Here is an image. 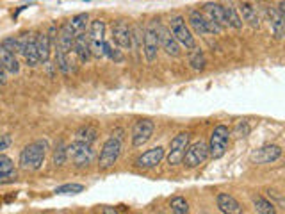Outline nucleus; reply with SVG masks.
<instances>
[{
    "label": "nucleus",
    "mask_w": 285,
    "mask_h": 214,
    "mask_svg": "<svg viewBox=\"0 0 285 214\" xmlns=\"http://www.w3.org/2000/svg\"><path fill=\"white\" fill-rule=\"evenodd\" d=\"M45 156H47V143L45 141H34L27 145L20 154V166L24 170H39L43 166Z\"/></svg>",
    "instance_id": "f257e3e1"
},
{
    "label": "nucleus",
    "mask_w": 285,
    "mask_h": 214,
    "mask_svg": "<svg viewBox=\"0 0 285 214\" xmlns=\"http://www.w3.org/2000/svg\"><path fill=\"white\" fill-rule=\"evenodd\" d=\"M169 32L175 36V39L178 41V45L185 47V50H191V48L196 47L195 36H193L189 25L185 24V18L182 15H175L169 20Z\"/></svg>",
    "instance_id": "f03ea898"
},
{
    "label": "nucleus",
    "mask_w": 285,
    "mask_h": 214,
    "mask_svg": "<svg viewBox=\"0 0 285 214\" xmlns=\"http://www.w3.org/2000/svg\"><path fill=\"white\" fill-rule=\"evenodd\" d=\"M228 141H230V128L227 125H218V127L212 130L211 139H209V157L212 159H219V157L225 156L228 148Z\"/></svg>",
    "instance_id": "7ed1b4c3"
},
{
    "label": "nucleus",
    "mask_w": 285,
    "mask_h": 214,
    "mask_svg": "<svg viewBox=\"0 0 285 214\" xmlns=\"http://www.w3.org/2000/svg\"><path fill=\"white\" fill-rule=\"evenodd\" d=\"M121 137H116V136H111L109 139L104 143L102 147V152H100V157H98V168L102 171L109 170L116 164V161L120 159V154H121Z\"/></svg>",
    "instance_id": "20e7f679"
},
{
    "label": "nucleus",
    "mask_w": 285,
    "mask_h": 214,
    "mask_svg": "<svg viewBox=\"0 0 285 214\" xmlns=\"http://www.w3.org/2000/svg\"><path fill=\"white\" fill-rule=\"evenodd\" d=\"M187 22H189V27L200 36H209V34H221L223 29L219 25H216L214 22L205 18L203 13H200L198 9H191L187 13Z\"/></svg>",
    "instance_id": "39448f33"
},
{
    "label": "nucleus",
    "mask_w": 285,
    "mask_h": 214,
    "mask_svg": "<svg viewBox=\"0 0 285 214\" xmlns=\"http://www.w3.org/2000/svg\"><path fill=\"white\" fill-rule=\"evenodd\" d=\"M66 156L68 159H71L75 163V166H87L91 164L94 157V152H93V147L87 143H82V141H77L75 139L71 145L66 147Z\"/></svg>",
    "instance_id": "423d86ee"
},
{
    "label": "nucleus",
    "mask_w": 285,
    "mask_h": 214,
    "mask_svg": "<svg viewBox=\"0 0 285 214\" xmlns=\"http://www.w3.org/2000/svg\"><path fill=\"white\" fill-rule=\"evenodd\" d=\"M189 147V132H180L169 141V150L168 156H164L168 159L169 166H176V164L182 163L185 154V148Z\"/></svg>",
    "instance_id": "0eeeda50"
},
{
    "label": "nucleus",
    "mask_w": 285,
    "mask_h": 214,
    "mask_svg": "<svg viewBox=\"0 0 285 214\" xmlns=\"http://www.w3.org/2000/svg\"><path fill=\"white\" fill-rule=\"evenodd\" d=\"M209 157V148H207V143H203V141H196V143L189 145L185 148V154H184V163L185 168H196L203 163V161Z\"/></svg>",
    "instance_id": "6e6552de"
},
{
    "label": "nucleus",
    "mask_w": 285,
    "mask_h": 214,
    "mask_svg": "<svg viewBox=\"0 0 285 214\" xmlns=\"http://www.w3.org/2000/svg\"><path fill=\"white\" fill-rule=\"evenodd\" d=\"M159 38H157V29H155V22L150 24L145 29V36H143V54L145 59L148 62H153L159 55Z\"/></svg>",
    "instance_id": "1a4fd4ad"
},
{
    "label": "nucleus",
    "mask_w": 285,
    "mask_h": 214,
    "mask_svg": "<svg viewBox=\"0 0 285 214\" xmlns=\"http://www.w3.org/2000/svg\"><path fill=\"white\" fill-rule=\"evenodd\" d=\"M155 130V123L152 120H137L132 128V147L141 148L150 141Z\"/></svg>",
    "instance_id": "9d476101"
},
{
    "label": "nucleus",
    "mask_w": 285,
    "mask_h": 214,
    "mask_svg": "<svg viewBox=\"0 0 285 214\" xmlns=\"http://www.w3.org/2000/svg\"><path fill=\"white\" fill-rule=\"evenodd\" d=\"M157 29V38H159V47L171 57H178L180 55V45L175 39V36L169 32L168 27H164L162 24H155Z\"/></svg>",
    "instance_id": "9b49d317"
},
{
    "label": "nucleus",
    "mask_w": 285,
    "mask_h": 214,
    "mask_svg": "<svg viewBox=\"0 0 285 214\" xmlns=\"http://www.w3.org/2000/svg\"><path fill=\"white\" fill-rule=\"evenodd\" d=\"M113 41L114 45H118L120 48H125V50H130L134 47L132 29L125 20H118L113 25Z\"/></svg>",
    "instance_id": "f8f14e48"
},
{
    "label": "nucleus",
    "mask_w": 285,
    "mask_h": 214,
    "mask_svg": "<svg viewBox=\"0 0 285 214\" xmlns=\"http://www.w3.org/2000/svg\"><path fill=\"white\" fill-rule=\"evenodd\" d=\"M281 157V148L278 145H264V147L253 150L250 161L253 164H269Z\"/></svg>",
    "instance_id": "ddd939ff"
},
{
    "label": "nucleus",
    "mask_w": 285,
    "mask_h": 214,
    "mask_svg": "<svg viewBox=\"0 0 285 214\" xmlns=\"http://www.w3.org/2000/svg\"><path fill=\"white\" fill-rule=\"evenodd\" d=\"M18 43H20V54L25 57V62L32 68L38 66L39 57H38V50H36V45H34V38H31L29 32H24V34L18 36Z\"/></svg>",
    "instance_id": "4468645a"
},
{
    "label": "nucleus",
    "mask_w": 285,
    "mask_h": 214,
    "mask_svg": "<svg viewBox=\"0 0 285 214\" xmlns=\"http://www.w3.org/2000/svg\"><path fill=\"white\" fill-rule=\"evenodd\" d=\"M166 156V150L162 147H153L150 150H146L145 154H141L136 161L137 168H143V170H150V168H155L157 164L162 163Z\"/></svg>",
    "instance_id": "2eb2a0df"
},
{
    "label": "nucleus",
    "mask_w": 285,
    "mask_h": 214,
    "mask_svg": "<svg viewBox=\"0 0 285 214\" xmlns=\"http://www.w3.org/2000/svg\"><path fill=\"white\" fill-rule=\"evenodd\" d=\"M216 205L223 214H242L244 209L239 203V200L235 196H232L230 193H218L216 196Z\"/></svg>",
    "instance_id": "dca6fc26"
},
{
    "label": "nucleus",
    "mask_w": 285,
    "mask_h": 214,
    "mask_svg": "<svg viewBox=\"0 0 285 214\" xmlns=\"http://www.w3.org/2000/svg\"><path fill=\"white\" fill-rule=\"evenodd\" d=\"M203 15H205V18L214 22V24L219 25L221 29L228 27L223 4H218V2H207V4H203Z\"/></svg>",
    "instance_id": "f3484780"
},
{
    "label": "nucleus",
    "mask_w": 285,
    "mask_h": 214,
    "mask_svg": "<svg viewBox=\"0 0 285 214\" xmlns=\"http://www.w3.org/2000/svg\"><path fill=\"white\" fill-rule=\"evenodd\" d=\"M266 15H267V20H269V27H271L273 36L276 39H281L283 38V31H285L283 13H280L276 8H273V6H267Z\"/></svg>",
    "instance_id": "a211bd4d"
},
{
    "label": "nucleus",
    "mask_w": 285,
    "mask_h": 214,
    "mask_svg": "<svg viewBox=\"0 0 285 214\" xmlns=\"http://www.w3.org/2000/svg\"><path fill=\"white\" fill-rule=\"evenodd\" d=\"M73 54L78 57V61L86 64L91 59V50H89V36L86 32H78L75 34L73 39Z\"/></svg>",
    "instance_id": "6ab92c4d"
},
{
    "label": "nucleus",
    "mask_w": 285,
    "mask_h": 214,
    "mask_svg": "<svg viewBox=\"0 0 285 214\" xmlns=\"http://www.w3.org/2000/svg\"><path fill=\"white\" fill-rule=\"evenodd\" d=\"M237 11H239V16H241V20H242V24L246 22L251 29L260 27V18H258V15H257V8H253L250 2H246V0L241 2Z\"/></svg>",
    "instance_id": "aec40b11"
},
{
    "label": "nucleus",
    "mask_w": 285,
    "mask_h": 214,
    "mask_svg": "<svg viewBox=\"0 0 285 214\" xmlns=\"http://www.w3.org/2000/svg\"><path fill=\"white\" fill-rule=\"evenodd\" d=\"M34 45H36V50H38L39 62H48V59H50V50H52V41L50 38H48V34L38 32L34 38Z\"/></svg>",
    "instance_id": "412c9836"
},
{
    "label": "nucleus",
    "mask_w": 285,
    "mask_h": 214,
    "mask_svg": "<svg viewBox=\"0 0 285 214\" xmlns=\"http://www.w3.org/2000/svg\"><path fill=\"white\" fill-rule=\"evenodd\" d=\"M55 62H57V68L63 72L64 75H71L77 72V64H75L73 57H71V52L66 54V52L55 48Z\"/></svg>",
    "instance_id": "4be33fe9"
},
{
    "label": "nucleus",
    "mask_w": 285,
    "mask_h": 214,
    "mask_svg": "<svg viewBox=\"0 0 285 214\" xmlns=\"http://www.w3.org/2000/svg\"><path fill=\"white\" fill-rule=\"evenodd\" d=\"M0 64L6 68L8 74H18L20 72V62L16 59V55L11 54L9 50H6L2 45H0Z\"/></svg>",
    "instance_id": "5701e85b"
},
{
    "label": "nucleus",
    "mask_w": 285,
    "mask_h": 214,
    "mask_svg": "<svg viewBox=\"0 0 285 214\" xmlns=\"http://www.w3.org/2000/svg\"><path fill=\"white\" fill-rule=\"evenodd\" d=\"M251 203H253L255 210L258 214H278V207L273 202H269L266 196L253 195L251 196Z\"/></svg>",
    "instance_id": "b1692460"
},
{
    "label": "nucleus",
    "mask_w": 285,
    "mask_h": 214,
    "mask_svg": "<svg viewBox=\"0 0 285 214\" xmlns=\"http://www.w3.org/2000/svg\"><path fill=\"white\" fill-rule=\"evenodd\" d=\"M223 8H225V16H227V24H228V27L235 29V31L242 29V20H241V16H239L237 8H235L234 4L223 6Z\"/></svg>",
    "instance_id": "393cba45"
},
{
    "label": "nucleus",
    "mask_w": 285,
    "mask_h": 214,
    "mask_svg": "<svg viewBox=\"0 0 285 214\" xmlns=\"http://www.w3.org/2000/svg\"><path fill=\"white\" fill-rule=\"evenodd\" d=\"M189 64H191V68L196 72L205 70L207 61H205V55H203V52L200 50V48H196V47L191 48V52H189Z\"/></svg>",
    "instance_id": "a878e982"
},
{
    "label": "nucleus",
    "mask_w": 285,
    "mask_h": 214,
    "mask_svg": "<svg viewBox=\"0 0 285 214\" xmlns=\"http://www.w3.org/2000/svg\"><path fill=\"white\" fill-rule=\"evenodd\" d=\"M104 34H106V22L104 20H93L89 24V39L93 41H104Z\"/></svg>",
    "instance_id": "bb28decb"
},
{
    "label": "nucleus",
    "mask_w": 285,
    "mask_h": 214,
    "mask_svg": "<svg viewBox=\"0 0 285 214\" xmlns=\"http://www.w3.org/2000/svg\"><path fill=\"white\" fill-rule=\"evenodd\" d=\"M98 137V130L91 125H86V127H80L77 130V141H82V143L93 145Z\"/></svg>",
    "instance_id": "cd10ccee"
},
{
    "label": "nucleus",
    "mask_w": 285,
    "mask_h": 214,
    "mask_svg": "<svg viewBox=\"0 0 285 214\" xmlns=\"http://www.w3.org/2000/svg\"><path fill=\"white\" fill-rule=\"evenodd\" d=\"M87 22H89V16H87V13H80V15H75L73 18L68 22V24L71 25V29H73L75 32H86V25Z\"/></svg>",
    "instance_id": "c85d7f7f"
},
{
    "label": "nucleus",
    "mask_w": 285,
    "mask_h": 214,
    "mask_svg": "<svg viewBox=\"0 0 285 214\" xmlns=\"http://www.w3.org/2000/svg\"><path fill=\"white\" fill-rule=\"evenodd\" d=\"M169 207L173 214H189V203L184 196H173Z\"/></svg>",
    "instance_id": "c756f323"
},
{
    "label": "nucleus",
    "mask_w": 285,
    "mask_h": 214,
    "mask_svg": "<svg viewBox=\"0 0 285 214\" xmlns=\"http://www.w3.org/2000/svg\"><path fill=\"white\" fill-rule=\"evenodd\" d=\"M52 161H54V166L55 168H61L66 164L68 156H66V145L64 143H59L54 150V156H52Z\"/></svg>",
    "instance_id": "7c9ffc66"
},
{
    "label": "nucleus",
    "mask_w": 285,
    "mask_h": 214,
    "mask_svg": "<svg viewBox=\"0 0 285 214\" xmlns=\"http://www.w3.org/2000/svg\"><path fill=\"white\" fill-rule=\"evenodd\" d=\"M82 191H84L82 184H64V186L55 187V193H57V195H78V193H82Z\"/></svg>",
    "instance_id": "2f4dec72"
},
{
    "label": "nucleus",
    "mask_w": 285,
    "mask_h": 214,
    "mask_svg": "<svg viewBox=\"0 0 285 214\" xmlns=\"http://www.w3.org/2000/svg\"><path fill=\"white\" fill-rule=\"evenodd\" d=\"M0 45L6 48V50H9L11 54H20V43H18V38H13V36H8V38H4L2 41H0Z\"/></svg>",
    "instance_id": "473e14b6"
},
{
    "label": "nucleus",
    "mask_w": 285,
    "mask_h": 214,
    "mask_svg": "<svg viewBox=\"0 0 285 214\" xmlns=\"http://www.w3.org/2000/svg\"><path fill=\"white\" fill-rule=\"evenodd\" d=\"M109 57V59H113L114 62H123V54H121L120 50H116V48H113L109 45V43H106L104 41V57Z\"/></svg>",
    "instance_id": "72a5a7b5"
},
{
    "label": "nucleus",
    "mask_w": 285,
    "mask_h": 214,
    "mask_svg": "<svg viewBox=\"0 0 285 214\" xmlns=\"http://www.w3.org/2000/svg\"><path fill=\"white\" fill-rule=\"evenodd\" d=\"M267 196H269V202H273L274 205L278 207V209H283L285 202H283V195H281L278 189H267Z\"/></svg>",
    "instance_id": "f704fd0d"
},
{
    "label": "nucleus",
    "mask_w": 285,
    "mask_h": 214,
    "mask_svg": "<svg viewBox=\"0 0 285 214\" xmlns=\"http://www.w3.org/2000/svg\"><path fill=\"white\" fill-rule=\"evenodd\" d=\"M89 50H91V57L102 59L104 57V41H93V39H89Z\"/></svg>",
    "instance_id": "c9c22d12"
},
{
    "label": "nucleus",
    "mask_w": 285,
    "mask_h": 214,
    "mask_svg": "<svg viewBox=\"0 0 285 214\" xmlns=\"http://www.w3.org/2000/svg\"><path fill=\"white\" fill-rule=\"evenodd\" d=\"M248 134H250V125H248V121H239L234 128V136L241 139V137H246Z\"/></svg>",
    "instance_id": "e433bc0d"
},
{
    "label": "nucleus",
    "mask_w": 285,
    "mask_h": 214,
    "mask_svg": "<svg viewBox=\"0 0 285 214\" xmlns=\"http://www.w3.org/2000/svg\"><path fill=\"white\" fill-rule=\"evenodd\" d=\"M11 170H15L13 168V161L8 156H4V154H0V173H8Z\"/></svg>",
    "instance_id": "4c0bfd02"
},
{
    "label": "nucleus",
    "mask_w": 285,
    "mask_h": 214,
    "mask_svg": "<svg viewBox=\"0 0 285 214\" xmlns=\"http://www.w3.org/2000/svg\"><path fill=\"white\" fill-rule=\"evenodd\" d=\"M18 179V173L16 170H11L8 173H0V184H11V182H16Z\"/></svg>",
    "instance_id": "58836bf2"
},
{
    "label": "nucleus",
    "mask_w": 285,
    "mask_h": 214,
    "mask_svg": "<svg viewBox=\"0 0 285 214\" xmlns=\"http://www.w3.org/2000/svg\"><path fill=\"white\" fill-rule=\"evenodd\" d=\"M13 139L9 134H0V154L4 152V150H8L9 147H11Z\"/></svg>",
    "instance_id": "ea45409f"
},
{
    "label": "nucleus",
    "mask_w": 285,
    "mask_h": 214,
    "mask_svg": "<svg viewBox=\"0 0 285 214\" xmlns=\"http://www.w3.org/2000/svg\"><path fill=\"white\" fill-rule=\"evenodd\" d=\"M6 82H8V72L0 64V84H6Z\"/></svg>",
    "instance_id": "a19ab883"
},
{
    "label": "nucleus",
    "mask_w": 285,
    "mask_h": 214,
    "mask_svg": "<svg viewBox=\"0 0 285 214\" xmlns=\"http://www.w3.org/2000/svg\"><path fill=\"white\" fill-rule=\"evenodd\" d=\"M102 212H104V214H120L116 209H114V207H109V205L104 207V210H102Z\"/></svg>",
    "instance_id": "79ce46f5"
},
{
    "label": "nucleus",
    "mask_w": 285,
    "mask_h": 214,
    "mask_svg": "<svg viewBox=\"0 0 285 214\" xmlns=\"http://www.w3.org/2000/svg\"><path fill=\"white\" fill-rule=\"evenodd\" d=\"M136 214H139V212H136Z\"/></svg>",
    "instance_id": "37998d69"
}]
</instances>
